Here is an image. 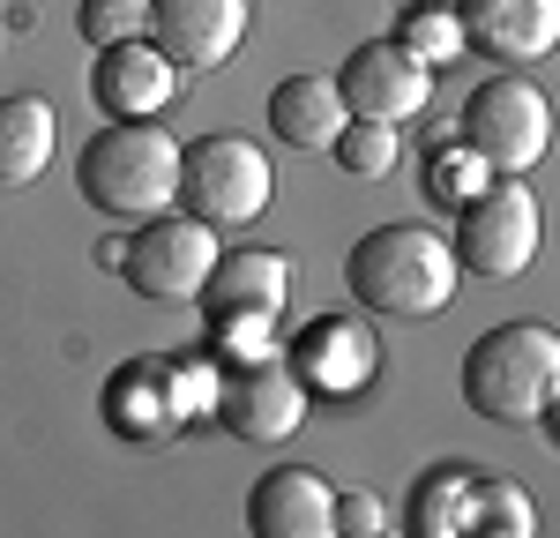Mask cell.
<instances>
[{"instance_id": "6da1fadb", "label": "cell", "mask_w": 560, "mask_h": 538, "mask_svg": "<svg viewBox=\"0 0 560 538\" xmlns=\"http://www.w3.org/2000/svg\"><path fill=\"white\" fill-rule=\"evenodd\" d=\"M456 239H441L427 224H374L359 232L345 255V284L366 314H388V321H427L456 300Z\"/></svg>"}, {"instance_id": "7a4b0ae2", "label": "cell", "mask_w": 560, "mask_h": 538, "mask_svg": "<svg viewBox=\"0 0 560 538\" xmlns=\"http://www.w3.org/2000/svg\"><path fill=\"white\" fill-rule=\"evenodd\" d=\"M179 150L158 120H105L75 157V187L97 218H158L179 202Z\"/></svg>"}, {"instance_id": "3957f363", "label": "cell", "mask_w": 560, "mask_h": 538, "mask_svg": "<svg viewBox=\"0 0 560 538\" xmlns=\"http://www.w3.org/2000/svg\"><path fill=\"white\" fill-rule=\"evenodd\" d=\"M560 389V329L546 321H501L464 352V404L493 426H530Z\"/></svg>"}, {"instance_id": "277c9868", "label": "cell", "mask_w": 560, "mask_h": 538, "mask_svg": "<svg viewBox=\"0 0 560 538\" xmlns=\"http://www.w3.org/2000/svg\"><path fill=\"white\" fill-rule=\"evenodd\" d=\"M464 142L501 179H523L530 165H546V150H553V105H546V90L523 83V75L478 83L464 97Z\"/></svg>"}, {"instance_id": "5b68a950", "label": "cell", "mask_w": 560, "mask_h": 538, "mask_svg": "<svg viewBox=\"0 0 560 538\" xmlns=\"http://www.w3.org/2000/svg\"><path fill=\"white\" fill-rule=\"evenodd\" d=\"M217 224H202L195 210H158L128 232L120 247V277H128L142 300H202V284L217 277Z\"/></svg>"}, {"instance_id": "8992f818", "label": "cell", "mask_w": 560, "mask_h": 538, "mask_svg": "<svg viewBox=\"0 0 560 538\" xmlns=\"http://www.w3.org/2000/svg\"><path fill=\"white\" fill-rule=\"evenodd\" d=\"M269 157H261V142L247 134H202L187 157H179V202L195 210L202 224H255L269 210Z\"/></svg>"}, {"instance_id": "52a82bcc", "label": "cell", "mask_w": 560, "mask_h": 538, "mask_svg": "<svg viewBox=\"0 0 560 538\" xmlns=\"http://www.w3.org/2000/svg\"><path fill=\"white\" fill-rule=\"evenodd\" d=\"M538 202H530V187L523 179H493L478 202L456 210V262L471 269V277H493V284H509L523 269L538 262Z\"/></svg>"}, {"instance_id": "ba28073f", "label": "cell", "mask_w": 560, "mask_h": 538, "mask_svg": "<svg viewBox=\"0 0 560 538\" xmlns=\"http://www.w3.org/2000/svg\"><path fill=\"white\" fill-rule=\"evenodd\" d=\"M217 374H224V382H217V419H224V434H240V442H255V448H277V442L300 434L314 389L300 382V366L284 352L247 359V366H217Z\"/></svg>"}, {"instance_id": "9c48e42d", "label": "cell", "mask_w": 560, "mask_h": 538, "mask_svg": "<svg viewBox=\"0 0 560 538\" xmlns=\"http://www.w3.org/2000/svg\"><path fill=\"white\" fill-rule=\"evenodd\" d=\"M337 90H345V105L359 113V120H388V128H404V120H419V113H427L433 68L404 38H366L345 60Z\"/></svg>"}, {"instance_id": "30bf717a", "label": "cell", "mask_w": 560, "mask_h": 538, "mask_svg": "<svg viewBox=\"0 0 560 538\" xmlns=\"http://www.w3.org/2000/svg\"><path fill=\"white\" fill-rule=\"evenodd\" d=\"M90 105H97L105 120H165V113L179 105V68L150 38L97 45V68H90Z\"/></svg>"}, {"instance_id": "8fae6325", "label": "cell", "mask_w": 560, "mask_h": 538, "mask_svg": "<svg viewBox=\"0 0 560 538\" xmlns=\"http://www.w3.org/2000/svg\"><path fill=\"white\" fill-rule=\"evenodd\" d=\"M247 38V0H150V45L179 75L224 68Z\"/></svg>"}, {"instance_id": "7c38bea8", "label": "cell", "mask_w": 560, "mask_h": 538, "mask_svg": "<svg viewBox=\"0 0 560 538\" xmlns=\"http://www.w3.org/2000/svg\"><path fill=\"white\" fill-rule=\"evenodd\" d=\"M195 411H187V389H179L173 359H128L113 382H105V426L120 442H165L179 434Z\"/></svg>"}, {"instance_id": "4fadbf2b", "label": "cell", "mask_w": 560, "mask_h": 538, "mask_svg": "<svg viewBox=\"0 0 560 538\" xmlns=\"http://www.w3.org/2000/svg\"><path fill=\"white\" fill-rule=\"evenodd\" d=\"M464 45L501 60V68H530L560 45V0H456Z\"/></svg>"}, {"instance_id": "5bb4252c", "label": "cell", "mask_w": 560, "mask_h": 538, "mask_svg": "<svg viewBox=\"0 0 560 538\" xmlns=\"http://www.w3.org/2000/svg\"><path fill=\"white\" fill-rule=\"evenodd\" d=\"M247 531L255 538H337V493L306 464H277L247 493Z\"/></svg>"}, {"instance_id": "9a60e30c", "label": "cell", "mask_w": 560, "mask_h": 538, "mask_svg": "<svg viewBox=\"0 0 560 538\" xmlns=\"http://www.w3.org/2000/svg\"><path fill=\"white\" fill-rule=\"evenodd\" d=\"M292 366H300V382L314 397H359L366 382H374V329L366 321H345V314H322V321H306V337L292 344Z\"/></svg>"}, {"instance_id": "2e32d148", "label": "cell", "mask_w": 560, "mask_h": 538, "mask_svg": "<svg viewBox=\"0 0 560 538\" xmlns=\"http://www.w3.org/2000/svg\"><path fill=\"white\" fill-rule=\"evenodd\" d=\"M345 120H351V105L337 90V75H284L269 90V134L284 150H337Z\"/></svg>"}, {"instance_id": "e0dca14e", "label": "cell", "mask_w": 560, "mask_h": 538, "mask_svg": "<svg viewBox=\"0 0 560 538\" xmlns=\"http://www.w3.org/2000/svg\"><path fill=\"white\" fill-rule=\"evenodd\" d=\"M292 277L300 269L284 262V255H269V247H240V255H224L217 262V277L202 284V300H210V314H284V300H292Z\"/></svg>"}, {"instance_id": "ac0fdd59", "label": "cell", "mask_w": 560, "mask_h": 538, "mask_svg": "<svg viewBox=\"0 0 560 538\" xmlns=\"http://www.w3.org/2000/svg\"><path fill=\"white\" fill-rule=\"evenodd\" d=\"M52 105L45 97H0V187H31L52 157Z\"/></svg>"}, {"instance_id": "d6986e66", "label": "cell", "mask_w": 560, "mask_h": 538, "mask_svg": "<svg viewBox=\"0 0 560 538\" xmlns=\"http://www.w3.org/2000/svg\"><path fill=\"white\" fill-rule=\"evenodd\" d=\"M471 516H478V479H464L456 464L433 471L427 487H419V501H411V531H427V538L471 531Z\"/></svg>"}, {"instance_id": "ffe728a7", "label": "cell", "mask_w": 560, "mask_h": 538, "mask_svg": "<svg viewBox=\"0 0 560 538\" xmlns=\"http://www.w3.org/2000/svg\"><path fill=\"white\" fill-rule=\"evenodd\" d=\"M329 157H337L351 179H382V173H396V157H404V128H388V120H359V113H351Z\"/></svg>"}, {"instance_id": "44dd1931", "label": "cell", "mask_w": 560, "mask_h": 538, "mask_svg": "<svg viewBox=\"0 0 560 538\" xmlns=\"http://www.w3.org/2000/svg\"><path fill=\"white\" fill-rule=\"evenodd\" d=\"M486 187H493V165L478 157L471 142H448V150L427 157V195L441 202V210H464V202H478Z\"/></svg>"}, {"instance_id": "7402d4cb", "label": "cell", "mask_w": 560, "mask_h": 538, "mask_svg": "<svg viewBox=\"0 0 560 538\" xmlns=\"http://www.w3.org/2000/svg\"><path fill=\"white\" fill-rule=\"evenodd\" d=\"M396 38L411 45L427 68H441V60H456V52H464V23H456V8L419 0V8H404V31H396Z\"/></svg>"}, {"instance_id": "603a6c76", "label": "cell", "mask_w": 560, "mask_h": 538, "mask_svg": "<svg viewBox=\"0 0 560 538\" xmlns=\"http://www.w3.org/2000/svg\"><path fill=\"white\" fill-rule=\"evenodd\" d=\"M269 329H277L269 314H210V352H217V366H247V359L284 352Z\"/></svg>"}, {"instance_id": "cb8c5ba5", "label": "cell", "mask_w": 560, "mask_h": 538, "mask_svg": "<svg viewBox=\"0 0 560 538\" xmlns=\"http://www.w3.org/2000/svg\"><path fill=\"white\" fill-rule=\"evenodd\" d=\"M75 31H83L90 45L150 38V0H83V8H75Z\"/></svg>"}, {"instance_id": "d4e9b609", "label": "cell", "mask_w": 560, "mask_h": 538, "mask_svg": "<svg viewBox=\"0 0 560 538\" xmlns=\"http://www.w3.org/2000/svg\"><path fill=\"white\" fill-rule=\"evenodd\" d=\"M471 531H501V538H530L538 531V508H530V493L509 487V479H486L478 487V516Z\"/></svg>"}, {"instance_id": "484cf974", "label": "cell", "mask_w": 560, "mask_h": 538, "mask_svg": "<svg viewBox=\"0 0 560 538\" xmlns=\"http://www.w3.org/2000/svg\"><path fill=\"white\" fill-rule=\"evenodd\" d=\"M337 531H351V538H382V531H388L382 501H374V493H345V501H337Z\"/></svg>"}, {"instance_id": "4316f807", "label": "cell", "mask_w": 560, "mask_h": 538, "mask_svg": "<svg viewBox=\"0 0 560 538\" xmlns=\"http://www.w3.org/2000/svg\"><path fill=\"white\" fill-rule=\"evenodd\" d=\"M538 426H546V434H553V442H560V389H553V397H546V411H538Z\"/></svg>"}]
</instances>
